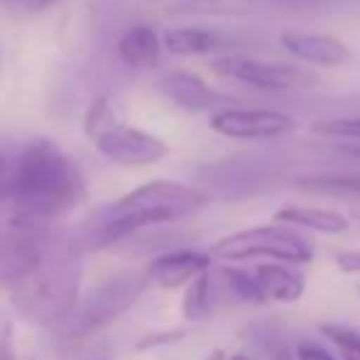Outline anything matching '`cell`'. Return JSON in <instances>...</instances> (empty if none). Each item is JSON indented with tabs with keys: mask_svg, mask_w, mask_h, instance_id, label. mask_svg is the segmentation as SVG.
Here are the masks:
<instances>
[{
	"mask_svg": "<svg viewBox=\"0 0 360 360\" xmlns=\"http://www.w3.org/2000/svg\"><path fill=\"white\" fill-rule=\"evenodd\" d=\"M311 133L331 140H346L348 145H360V118H328L311 125Z\"/></svg>",
	"mask_w": 360,
	"mask_h": 360,
	"instance_id": "20",
	"label": "cell"
},
{
	"mask_svg": "<svg viewBox=\"0 0 360 360\" xmlns=\"http://www.w3.org/2000/svg\"><path fill=\"white\" fill-rule=\"evenodd\" d=\"M275 221L289 228L323 233V236H341L351 226V221L343 214L331 209H319V206H285L275 214Z\"/></svg>",
	"mask_w": 360,
	"mask_h": 360,
	"instance_id": "15",
	"label": "cell"
},
{
	"mask_svg": "<svg viewBox=\"0 0 360 360\" xmlns=\"http://www.w3.org/2000/svg\"><path fill=\"white\" fill-rule=\"evenodd\" d=\"M57 3H62V0H20L15 10H20V13H42V10L52 8Z\"/></svg>",
	"mask_w": 360,
	"mask_h": 360,
	"instance_id": "26",
	"label": "cell"
},
{
	"mask_svg": "<svg viewBox=\"0 0 360 360\" xmlns=\"http://www.w3.org/2000/svg\"><path fill=\"white\" fill-rule=\"evenodd\" d=\"M228 360H250V358H248V356H243V353H236V356H231Z\"/></svg>",
	"mask_w": 360,
	"mask_h": 360,
	"instance_id": "29",
	"label": "cell"
},
{
	"mask_svg": "<svg viewBox=\"0 0 360 360\" xmlns=\"http://www.w3.org/2000/svg\"><path fill=\"white\" fill-rule=\"evenodd\" d=\"M160 91L174 105H179V108H184V110H191V113L211 110V108H218L221 103H226V98H223L216 89H211L201 76L184 72V69H176V72L162 76Z\"/></svg>",
	"mask_w": 360,
	"mask_h": 360,
	"instance_id": "12",
	"label": "cell"
},
{
	"mask_svg": "<svg viewBox=\"0 0 360 360\" xmlns=\"http://www.w3.org/2000/svg\"><path fill=\"white\" fill-rule=\"evenodd\" d=\"M214 314V285H211L209 272L201 277H196L184 292L181 299V316L186 321H206V319Z\"/></svg>",
	"mask_w": 360,
	"mask_h": 360,
	"instance_id": "18",
	"label": "cell"
},
{
	"mask_svg": "<svg viewBox=\"0 0 360 360\" xmlns=\"http://www.w3.org/2000/svg\"><path fill=\"white\" fill-rule=\"evenodd\" d=\"M211 128L233 140H275L292 133L297 120L272 108H221L211 115Z\"/></svg>",
	"mask_w": 360,
	"mask_h": 360,
	"instance_id": "8",
	"label": "cell"
},
{
	"mask_svg": "<svg viewBox=\"0 0 360 360\" xmlns=\"http://www.w3.org/2000/svg\"><path fill=\"white\" fill-rule=\"evenodd\" d=\"M79 240H54L42 265L10 292L13 309L32 326H62L79 307L84 262Z\"/></svg>",
	"mask_w": 360,
	"mask_h": 360,
	"instance_id": "3",
	"label": "cell"
},
{
	"mask_svg": "<svg viewBox=\"0 0 360 360\" xmlns=\"http://www.w3.org/2000/svg\"><path fill=\"white\" fill-rule=\"evenodd\" d=\"M204 360H226V353H223L221 348H216V351H211Z\"/></svg>",
	"mask_w": 360,
	"mask_h": 360,
	"instance_id": "28",
	"label": "cell"
},
{
	"mask_svg": "<svg viewBox=\"0 0 360 360\" xmlns=\"http://www.w3.org/2000/svg\"><path fill=\"white\" fill-rule=\"evenodd\" d=\"M162 44L167 52L189 57V54H209L231 47V37L211 27H172L162 34Z\"/></svg>",
	"mask_w": 360,
	"mask_h": 360,
	"instance_id": "14",
	"label": "cell"
},
{
	"mask_svg": "<svg viewBox=\"0 0 360 360\" xmlns=\"http://www.w3.org/2000/svg\"><path fill=\"white\" fill-rule=\"evenodd\" d=\"M0 360H15V346H13V323L0 311Z\"/></svg>",
	"mask_w": 360,
	"mask_h": 360,
	"instance_id": "22",
	"label": "cell"
},
{
	"mask_svg": "<svg viewBox=\"0 0 360 360\" xmlns=\"http://www.w3.org/2000/svg\"><path fill=\"white\" fill-rule=\"evenodd\" d=\"M321 333L348 358H360V331L343 323H321Z\"/></svg>",
	"mask_w": 360,
	"mask_h": 360,
	"instance_id": "21",
	"label": "cell"
},
{
	"mask_svg": "<svg viewBox=\"0 0 360 360\" xmlns=\"http://www.w3.org/2000/svg\"><path fill=\"white\" fill-rule=\"evenodd\" d=\"M211 252L201 250H172L162 252L147 265L150 282L160 285L162 289H181L189 287L196 277L206 275L211 267Z\"/></svg>",
	"mask_w": 360,
	"mask_h": 360,
	"instance_id": "10",
	"label": "cell"
},
{
	"mask_svg": "<svg viewBox=\"0 0 360 360\" xmlns=\"http://www.w3.org/2000/svg\"><path fill=\"white\" fill-rule=\"evenodd\" d=\"M94 143L105 160L120 167H150L165 160L169 152L165 140L147 133V130L120 123V120L105 128L101 135H96Z\"/></svg>",
	"mask_w": 360,
	"mask_h": 360,
	"instance_id": "7",
	"label": "cell"
},
{
	"mask_svg": "<svg viewBox=\"0 0 360 360\" xmlns=\"http://www.w3.org/2000/svg\"><path fill=\"white\" fill-rule=\"evenodd\" d=\"M346 360H360V358H348V356H346Z\"/></svg>",
	"mask_w": 360,
	"mask_h": 360,
	"instance_id": "31",
	"label": "cell"
},
{
	"mask_svg": "<svg viewBox=\"0 0 360 360\" xmlns=\"http://www.w3.org/2000/svg\"><path fill=\"white\" fill-rule=\"evenodd\" d=\"M147 282H150L147 272H120L115 277H108L74 309V314L59 326V331L67 338H84L108 326L138 302Z\"/></svg>",
	"mask_w": 360,
	"mask_h": 360,
	"instance_id": "6",
	"label": "cell"
},
{
	"mask_svg": "<svg viewBox=\"0 0 360 360\" xmlns=\"http://www.w3.org/2000/svg\"><path fill=\"white\" fill-rule=\"evenodd\" d=\"M184 336V328H176V331H169V333H162V336H150L147 341L140 343V348H150V346H157V343H174Z\"/></svg>",
	"mask_w": 360,
	"mask_h": 360,
	"instance_id": "27",
	"label": "cell"
},
{
	"mask_svg": "<svg viewBox=\"0 0 360 360\" xmlns=\"http://www.w3.org/2000/svg\"><path fill=\"white\" fill-rule=\"evenodd\" d=\"M54 236L49 223L15 214L0 206V289H18L42 265Z\"/></svg>",
	"mask_w": 360,
	"mask_h": 360,
	"instance_id": "4",
	"label": "cell"
},
{
	"mask_svg": "<svg viewBox=\"0 0 360 360\" xmlns=\"http://www.w3.org/2000/svg\"><path fill=\"white\" fill-rule=\"evenodd\" d=\"M162 39L147 25L130 27L118 42V57L128 64L130 69H152L157 67L162 57Z\"/></svg>",
	"mask_w": 360,
	"mask_h": 360,
	"instance_id": "16",
	"label": "cell"
},
{
	"mask_svg": "<svg viewBox=\"0 0 360 360\" xmlns=\"http://www.w3.org/2000/svg\"><path fill=\"white\" fill-rule=\"evenodd\" d=\"M255 280L265 302L275 304H297L307 292V280L294 265L285 262H262L255 270Z\"/></svg>",
	"mask_w": 360,
	"mask_h": 360,
	"instance_id": "13",
	"label": "cell"
},
{
	"mask_svg": "<svg viewBox=\"0 0 360 360\" xmlns=\"http://www.w3.org/2000/svg\"><path fill=\"white\" fill-rule=\"evenodd\" d=\"M211 255L226 262L267 257L272 262H285V265L297 267L311 262L314 248L294 228L282 226V223H270V226H252L218 238L211 245Z\"/></svg>",
	"mask_w": 360,
	"mask_h": 360,
	"instance_id": "5",
	"label": "cell"
},
{
	"mask_svg": "<svg viewBox=\"0 0 360 360\" xmlns=\"http://www.w3.org/2000/svg\"><path fill=\"white\" fill-rule=\"evenodd\" d=\"M336 267L346 275H360V250H341L336 252Z\"/></svg>",
	"mask_w": 360,
	"mask_h": 360,
	"instance_id": "24",
	"label": "cell"
},
{
	"mask_svg": "<svg viewBox=\"0 0 360 360\" xmlns=\"http://www.w3.org/2000/svg\"><path fill=\"white\" fill-rule=\"evenodd\" d=\"M206 204H209V196L196 186L167 179L147 181L105 206L96 216V221H91L81 231L79 245L108 248L147 228L194 216Z\"/></svg>",
	"mask_w": 360,
	"mask_h": 360,
	"instance_id": "2",
	"label": "cell"
},
{
	"mask_svg": "<svg viewBox=\"0 0 360 360\" xmlns=\"http://www.w3.org/2000/svg\"><path fill=\"white\" fill-rule=\"evenodd\" d=\"M3 3H5V5H8V8H13V10H15V5H18V3H20V0H3Z\"/></svg>",
	"mask_w": 360,
	"mask_h": 360,
	"instance_id": "30",
	"label": "cell"
},
{
	"mask_svg": "<svg viewBox=\"0 0 360 360\" xmlns=\"http://www.w3.org/2000/svg\"><path fill=\"white\" fill-rule=\"evenodd\" d=\"M84 196V176L67 152L42 138L13 145V179L5 209L49 223L79 206Z\"/></svg>",
	"mask_w": 360,
	"mask_h": 360,
	"instance_id": "1",
	"label": "cell"
},
{
	"mask_svg": "<svg viewBox=\"0 0 360 360\" xmlns=\"http://www.w3.org/2000/svg\"><path fill=\"white\" fill-rule=\"evenodd\" d=\"M297 360H338V358L331 356V353L319 346V343L304 341V343H299V348H297Z\"/></svg>",
	"mask_w": 360,
	"mask_h": 360,
	"instance_id": "25",
	"label": "cell"
},
{
	"mask_svg": "<svg viewBox=\"0 0 360 360\" xmlns=\"http://www.w3.org/2000/svg\"><path fill=\"white\" fill-rule=\"evenodd\" d=\"M280 44L289 54L314 67H346L348 62H353V49L331 34L285 32L280 37Z\"/></svg>",
	"mask_w": 360,
	"mask_h": 360,
	"instance_id": "11",
	"label": "cell"
},
{
	"mask_svg": "<svg viewBox=\"0 0 360 360\" xmlns=\"http://www.w3.org/2000/svg\"><path fill=\"white\" fill-rule=\"evenodd\" d=\"M297 186L314 194L328 196H360V172H346V174H309L299 176Z\"/></svg>",
	"mask_w": 360,
	"mask_h": 360,
	"instance_id": "17",
	"label": "cell"
},
{
	"mask_svg": "<svg viewBox=\"0 0 360 360\" xmlns=\"http://www.w3.org/2000/svg\"><path fill=\"white\" fill-rule=\"evenodd\" d=\"M262 5H272V8H292V10H304V8H326V5H336L343 0H257Z\"/></svg>",
	"mask_w": 360,
	"mask_h": 360,
	"instance_id": "23",
	"label": "cell"
},
{
	"mask_svg": "<svg viewBox=\"0 0 360 360\" xmlns=\"http://www.w3.org/2000/svg\"><path fill=\"white\" fill-rule=\"evenodd\" d=\"M216 74L250 86L257 91H289L304 84V72L280 62H262V59L240 57V54H223L211 62Z\"/></svg>",
	"mask_w": 360,
	"mask_h": 360,
	"instance_id": "9",
	"label": "cell"
},
{
	"mask_svg": "<svg viewBox=\"0 0 360 360\" xmlns=\"http://www.w3.org/2000/svg\"><path fill=\"white\" fill-rule=\"evenodd\" d=\"M358 292H360V285H358Z\"/></svg>",
	"mask_w": 360,
	"mask_h": 360,
	"instance_id": "32",
	"label": "cell"
},
{
	"mask_svg": "<svg viewBox=\"0 0 360 360\" xmlns=\"http://www.w3.org/2000/svg\"><path fill=\"white\" fill-rule=\"evenodd\" d=\"M221 277H223V285L228 287V292L233 294L236 299L240 302H248V304H262L260 294V287H257V280H255V272H245L240 267H233V265H221Z\"/></svg>",
	"mask_w": 360,
	"mask_h": 360,
	"instance_id": "19",
	"label": "cell"
}]
</instances>
